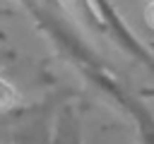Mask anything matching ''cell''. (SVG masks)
Wrapping results in <instances>:
<instances>
[{"mask_svg": "<svg viewBox=\"0 0 154 144\" xmlns=\"http://www.w3.org/2000/svg\"><path fill=\"white\" fill-rule=\"evenodd\" d=\"M60 2H63V7H65L75 19H79L82 24H87V26L94 29V31H101V22H99V17H96V10H94L91 0H60Z\"/></svg>", "mask_w": 154, "mask_h": 144, "instance_id": "4", "label": "cell"}, {"mask_svg": "<svg viewBox=\"0 0 154 144\" xmlns=\"http://www.w3.org/2000/svg\"><path fill=\"white\" fill-rule=\"evenodd\" d=\"M14 98H17V94L12 91V86H7V84L0 79V106H5V103H14Z\"/></svg>", "mask_w": 154, "mask_h": 144, "instance_id": "5", "label": "cell"}, {"mask_svg": "<svg viewBox=\"0 0 154 144\" xmlns=\"http://www.w3.org/2000/svg\"><path fill=\"white\" fill-rule=\"evenodd\" d=\"M19 7L31 17L36 31L53 46V50L94 89L99 96L118 110L137 132L140 144H154V113L144 98L132 91L108 65L106 60L79 36L67 17L55 12L48 0H17Z\"/></svg>", "mask_w": 154, "mask_h": 144, "instance_id": "1", "label": "cell"}, {"mask_svg": "<svg viewBox=\"0 0 154 144\" xmlns=\"http://www.w3.org/2000/svg\"><path fill=\"white\" fill-rule=\"evenodd\" d=\"M48 144H84L82 113L75 103H65L58 110Z\"/></svg>", "mask_w": 154, "mask_h": 144, "instance_id": "3", "label": "cell"}, {"mask_svg": "<svg viewBox=\"0 0 154 144\" xmlns=\"http://www.w3.org/2000/svg\"><path fill=\"white\" fill-rule=\"evenodd\" d=\"M96 17L101 22V34H106L125 55H130L137 62H144L147 67L154 70V53L147 48V43H142L137 38V34L125 24L123 14L116 10V5L111 0H91Z\"/></svg>", "mask_w": 154, "mask_h": 144, "instance_id": "2", "label": "cell"}, {"mask_svg": "<svg viewBox=\"0 0 154 144\" xmlns=\"http://www.w3.org/2000/svg\"><path fill=\"white\" fill-rule=\"evenodd\" d=\"M137 94L147 101V98H154V86H147V89H137Z\"/></svg>", "mask_w": 154, "mask_h": 144, "instance_id": "6", "label": "cell"}]
</instances>
